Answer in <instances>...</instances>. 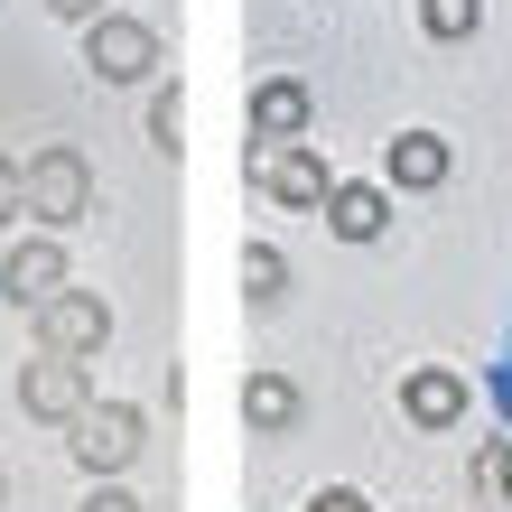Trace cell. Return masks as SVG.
<instances>
[{
  "label": "cell",
  "mask_w": 512,
  "mask_h": 512,
  "mask_svg": "<svg viewBox=\"0 0 512 512\" xmlns=\"http://www.w3.org/2000/svg\"><path fill=\"white\" fill-rule=\"evenodd\" d=\"M140 438H149V419H140L131 401H84V410L66 419V447H75L84 475H122V466L140 457Z\"/></svg>",
  "instance_id": "6da1fadb"
},
{
  "label": "cell",
  "mask_w": 512,
  "mask_h": 512,
  "mask_svg": "<svg viewBox=\"0 0 512 512\" xmlns=\"http://www.w3.org/2000/svg\"><path fill=\"white\" fill-rule=\"evenodd\" d=\"M84 66H94V84L159 75V28H149V19H122V10H94V19H84Z\"/></svg>",
  "instance_id": "7a4b0ae2"
},
{
  "label": "cell",
  "mask_w": 512,
  "mask_h": 512,
  "mask_svg": "<svg viewBox=\"0 0 512 512\" xmlns=\"http://www.w3.org/2000/svg\"><path fill=\"white\" fill-rule=\"evenodd\" d=\"M19 205L38 224H75L84 205H94V168H84V149H38V159L19 168Z\"/></svg>",
  "instance_id": "3957f363"
},
{
  "label": "cell",
  "mask_w": 512,
  "mask_h": 512,
  "mask_svg": "<svg viewBox=\"0 0 512 512\" xmlns=\"http://www.w3.org/2000/svg\"><path fill=\"white\" fill-rule=\"evenodd\" d=\"M28 317H38V354H75V364H94L103 336H112V308L94 289H47Z\"/></svg>",
  "instance_id": "277c9868"
},
{
  "label": "cell",
  "mask_w": 512,
  "mask_h": 512,
  "mask_svg": "<svg viewBox=\"0 0 512 512\" xmlns=\"http://www.w3.org/2000/svg\"><path fill=\"white\" fill-rule=\"evenodd\" d=\"M243 177H252L270 205H298V215H308V205H326V187H336V177H326V159H317V149H298V140H252Z\"/></svg>",
  "instance_id": "5b68a950"
},
{
  "label": "cell",
  "mask_w": 512,
  "mask_h": 512,
  "mask_svg": "<svg viewBox=\"0 0 512 512\" xmlns=\"http://www.w3.org/2000/svg\"><path fill=\"white\" fill-rule=\"evenodd\" d=\"M84 401H94V382H84L75 354H38V364L19 373V410H28V419H47V429H66Z\"/></svg>",
  "instance_id": "8992f818"
},
{
  "label": "cell",
  "mask_w": 512,
  "mask_h": 512,
  "mask_svg": "<svg viewBox=\"0 0 512 512\" xmlns=\"http://www.w3.org/2000/svg\"><path fill=\"white\" fill-rule=\"evenodd\" d=\"M308 122H317V94H308V84H289V75L252 84V140H298Z\"/></svg>",
  "instance_id": "52a82bcc"
},
{
  "label": "cell",
  "mask_w": 512,
  "mask_h": 512,
  "mask_svg": "<svg viewBox=\"0 0 512 512\" xmlns=\"http://www.w3.org/2000/svg\"><path fill=\"white\" fill-rule=\"evenodd\" d=\"M0 289H10V298H19V308H38V298H47V289H66V252H56V243H47V233H38V243H19L10 261H0Z\"/></svg>",
  "instance_id": "ba28073f"
},
{
  "label": "cell",
  "mask_w": 512,
  "mask_h": 512,
  "mask_svg": "<svg viewBox=\"0 0 512 512\" xmlns=\"http://www.w3.org/2000/svg\"><path fill=\"white\" fill-rule=\"evenodd\" d=\"M401 410H410V429H457V419H466V382L429 364V373L401 382Z\"/></svg>",
  "instance_id": "9c48e42d"
},
{
  "label": "cell",
  "mask_w": 512,
  "mask_h": 512,
  "mask_svg": "<svg viewBox=\"0 0 512 512\" xmlns=\"http://www.w3.org/2000/svg\"><path fill=\"white\" fill-rule=\"evenodd\" d=\"M326 224H336V243H382L391 196L382 187H326Z\"/></svg>",
  "instance_id": "30bf717a"
},
{
  "label": "cell",
  "mask_w": 512,
  "mask_h": 512,
  "mask_svg": "<svg viewBox=\"0 0 512 512\" xmlns=\"http://www.w3.org/2000/svg\"><path fill=\"white\" fill-rule=\"evenodd\" d=\"M243 429H261V438L298 429V382H289V373H252V382H243Z\"/></svg>",
  "instance_id": "8fae6325"
},
{
  "label": "cell",
  "mask_w": 512,
  "mask_h": 512,
  "mask_svg": "<svg viewBox=\"0 0 512 512\" xmlns=\"http://www.w3.org/2000/svg\"><path fill=\"white\" fill-rule=\"evenodd\" d=\"M391 187H447V140L438 131H401L391 140Z\"/></svg>",
  "instance_id": "7c38bea8"
},
{
  "label": "cell",
  "mask_w": 512,
  "mask_h": 512,
  "mask_svg": "<svg viewBox=\"0 0 512 512\" xmlns=\"http://www.w3.org/2000/svg\"><path fill=\"white\" fill-rule=\"evenodd\" d=\"M280 289H289V270L270 243H243V308H280Z\"/></svg>",
  "instance_id": "4fadbf2b"
},
{
  "label": "cell",
  "mask_w": 512,
  "mask_h": 512,
  "mask_svg": "<svg viewBox=\"0 0 512 512\" xmlns=\"http://www.w3.org/2000/svg\"><path fill=\"white\" fill-rule=\"evenodd\" d=\"M419 28H429V38H475V28H485V0H419Z\"/></svg>",
  "instance_id": "5bb4252c"
},
{
  "label": "cell",
  "mask_w": 512,
  "mask_h": 512,
  "mask_svg": "<svg viewBox=\"0 0 512 512\" xmlns=\"http://www.w3.org/2000/svg\"><path fill=\"white\" fill-rule=\"evenodd\" d=\"M149 140H159L168 159H177V149H187V103H177V84H168L159 103H149Z\"/></svg>",
  "instance_id": "9a60e30c"
},
{
  "label": "cell",
  "mask_w": 512,
  "mask_h": 512,
  "mask_svg": "<svg viewBox=\"0 0 512 512\" xmlns=\"http://www.w3.org/2000/svg\"><path fill=\"white\" fill-rule=\"evenodd\" d=\"M485 485L512 503V438H503V447H485Z\"/></svg>",
  "instance_id": "2e32d148"
},
{
  "label": "cell",
  "mask_w": 512,
  "mask_h": 512,
  "mask_svg": "<svg viewBox=\"0 0 512 512\" xmlns=\"http://www.w3.org/2000/svg\"><path fill=\"white\" fill-rule=\"evenodd\" d=\"M10 215H19V168L0 159V224H10Z\"/></svg>",
  "instance_id": "e0dca14e"
},
{
  "label": "cell",
  "mask_w": 512,
  "mask_h": 512,
  "mask_svg": "<svg viewBox=\"0 0 512 512\" xmlns=\"http://www.w3.org/2000/svg\"><path fill=\"white\" fill-rule=\"evenodd\" d=\"M317 512H364V494H345V485H326V494H317Z\"/></svg>",
  "instance_id": "ac0fdd59"
},
{
  "label": "cell",
  "mask_w": 512,
  "mask_h": 512,
  "mask_svg": "<svg viewBox=\"0 0 512 512\" xmlns=\"http://www.w3.org/2000/svg\"><path fill=\"white\" fill-rule=\"evenodd\" d=\"M84 512H140V503H131V494H112V485H103V494H84Z\"/></svg>",
  "instance_id": "d6986e66"
},
{
  "label": "cell",
  "mask_w": 512,
  "mask_h": 512,
  "mask_svg": "<svg viewBox=\"0 0 512 512\" xmlns=\"http://www.w3.org/2000/svg\"><path fill=\"white\" fill-rule=\"evenodd\" d=\"M47 10H66V19H94V10H103V0H47Z\"/></svg>",
  "instance_id": "ffe728a7"
}]
</instances>
